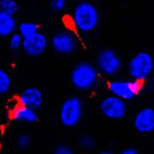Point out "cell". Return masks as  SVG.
I'll return each instance as SVG.
<instances>
[{
    "label": "cell",
    "mask_w": 154,
    "mask_h": 154,
    "mask_svg": "<svg viewBox=\"0 0 154 154\" xmlns=\"http://www.w3.org/2000/svg\"><path fill=\"white\" fill-rule=\"evenodd\" d=\"M69 19L72 29L76 33L86 35L98 27L100 22V13L94 3L82 0L75 4Z\"/></svg>",
    "instance_id": "6da1fadb"
},
{
    "label": "cell",
    "mask_w": 154,
    "mask_h": 154,
    "mask_svg": "<svg viewBox=\"0 0 154 154\" xmlns=\"http://www.w3.org/2000/svg\"><path fill=\"white\" fill-rule=\"evenodd\" d=\"M100 79V72L96 66L87 61L77 63L70 71L69 79L74 88L79 91L91 90Z\"/></svg>",
    "instance_id": "7a4b0ae2"
},
{
    "label": "cell",
    "mask_w": 154,
    "mask_h": 154,
    "mask_svg": "<svg viewBox=\"0 0 154 154\" xmlns=\"http://www.w3.org/2000/svg\"><path fill=\"white\" fill-rule=\"evenodd\" d=\"M126 69L130 79L142 83L153 72L154 57L149 52L139 51L130 59Z\"/></svg>",
    "instance_id": "3957f363"
},
{
    "label": "cell",
    "mask_w": 154,
    "mask_h": 154,
    "mask_svg": "<svg viewBox=\"0 0 154 154\" xmlns=\"http://www.w3.org/2000/svg\"><path fill=\"white\" fill-rule=\"evenodd\" d=\"M84 112V104L82 99L71 96L63 100L59 110V119L66 128H73L79 125Z\"/></svg>",
    "instance_id": "277c9868"
},
{
    "label": "cell",
    "mask_w": 154,
    "mask_h": 154,
    "mask_svg": "<svg viewBox=\"0 0 154 154\" xmlns=\"http://www.w3.org/2000/svg\"><path fill=\"white\" fill-rule=\"evenodd\" d=\"M95 66L100 74L113 77L121 72L123 67V60L116 49L105 48L101 49L96 56Z\"/></svg>",
    "instance_id": "5b68a950"
},
{
    "label": "cell",
    "mask_w": 154,
    "mask_h": 154,
    "mask_svg": "<svg viewBox=\"0 0 154 154\" xmlns=\"http://www.w3.org/2000/svg\"><path fill=\"white\" fill-rule=\"evenodd\" d=\"M49 43L57 54L70 56L79 47V38L72 29L65 28L56 32L51 37Z\"/></svg>",
    "instance_id": "8992f818"
},
{
    "label": "cell",
    "mask_w": 154,
    "mask_h": 154,
    "mask_svg": "<svg viewBox=\"0 0 154 154\" xmlns=\"http://www.w3.org/2000/svg\"><path fill=\"white\" fill-rule=\"evenodd\" d=\"M142 83L130 79H113L108 82L107 88L111 95L123 101H130L138 96L142 90Z\"/></svg>",
    "instance_id": "52a82bcc"
},
{
    "label": "cell",
    "mask_w": 154,
    "mask_h": 154,
    "mask_svg": "<svg viewBox=\"0 0 154 154\" xmlns=\"http://www.w3.org/2000/svg\"><path fill=\"white\" fill-rule=\"evenodd\" d=\"M99 108L105 117L112 120L124 119L128 112L126 102L111 94L102 99Z\"/></svg>",
    "instance_id": "ba28073f"
},
{
    "label": "cell",
    "mask_w": 154,
    "mask_h": 154,
    "mask_svg": "<svg viewBox=\"0 0 154 154\" xmlns=\"http://www.w3.org/2000/svg\"><path fill=\"white\" fill-rule=\"evenodd\" d=\"M49 41L47 36L40 31L32 36L23 39V52L29 57H38L47 49Z\"/></svg>",
    "instance_id": "9c48e42d"
},
{
    "label": "cell",
    "mask_w": 154,
    "mask_h": 154,
    "mask_svg": "<svg viewBox=\"0 0 154 154\" xmlns=\"http://www.w3.org/2000/svg\"><path fill=\"white\" fill-rule=\"evenodd\" d=\"M133 127L140 134H149L154 132V109L146 106L135 114L133 119Z\"/></svg>",
    "instance_id": "30bf717a"
},
{
    "label": "cell",
    "mask_w": 154,
    "mask_h": 154,
    "mask_svg": "<svg viewBox=\"0 0 154 154\" xmlns=\"http://www.w3.org/2000/svg\"><path fill=\"white\" fill-rule=\"evenodd\" d=\"M44 96L42 90L35 86H29L20 92L17 97L18 104L34 109L40 108L43 104Z\"/></svg>",
    "instance_id": "8fae6325"
},
{
    "label": "cell",
    "mask_w": 154,
    "mask_h": 154,
    "mask_svg": "<svg viewBox=\"0 0 154 154\" xmlns=\"http://www.w3.org/2000/svg\"><path fill=\"white\" fill-rule=\"evenodd\" d=\"M12 120L19 123H35L38 120V114L34 109L18 104L11 111Z\"/></svg>",
    "instance_id": "7c38bea8"
},
{
    "label": "cell",
    "mask_w": 154,
    "mask_h": 154,
    "mask_svg": "<svg viewBox=\"0 0 154 154\" xmlns=\"http://www.w3.org/2000/svg\"><path fill=\"white\" fill-rule=\"evenodd\" d=\"M18 22L16 16L0 10V37H8L16 32Z\"/></svg>",
    "instance_id": "4fadbf2b"
},
{
    "label": "cell",
    "mask_w": 154,
    "mask_h": 154,
    "mask_svg": "<svg viewBox=\"0 0 154 154\" xmlns=\"http://www.w3.org/2000/svg\"><path fill=\"white\" fill-rule=\"evenodd\" d=\"M16 32L23 38H28L39 32V26L35 22L23 21L18 23Z\"/></svg>",
    "instance_id": "5bb4252c"
},
{
    "label": "cell",
    "mask_w": 154,
    "mask_h": 154,
    "mask_svg": "<svg viewBox=\"0 0 154 154\" xmlns=\"http://www.w3.org/2000/svg\"><path fill=\"white\" fill-rule=\"evenodd\" d=\"M12 77L4 69L0 68V96L7 94L12 88Z\"/></svg>",
    "instance_id": "9a60e30c"
},
{
    "label": "cell",
    "mask_w": 154,
    "mask_h": 154,
    "mask_svg": "<svg viewBox=\"0 0 154 154\" xmlns=\"http://www.w3.org/2000/svg\"><path fill=\"white\" fill-rule=\"evenodd\" d=\"M79 145L82 149L90 151L96 146V141L94 137L90 134H82L79 138Z\"/></svg>",
    "instance_id": "2e32d148"
},
{
    "label": "cell",
    "mask_w": 154,
    "mask_h": 154,
    "mask_svg": "<svg viewBox=\"0 0 154 154\" xmlns=\"http://www.w3.org/2000/svg\"><path fill=\"white\" fill-rule=\"evenodd\" d=\"M19 9V4L15 0H0V10L12 16H15Z\"/></svg>",
    "instance_id": "e0dca14e"
},
{
    "label": "cell",
    "mask_w": 154,
    "mask_h": 154,
    "mask_svg": "<svg viewBox=\"0 0 154 154\" xmlns=\"http://www.w3.org/2000/svg\"><path fill=\"white\" fill-rule=\"evenodd\" d=\"M16 143L21 149H26L31 146L32 138L28 133H20L16 138Z\"/></svg>",
    "instance_id": "ac0fdd59"
},
{
    "label": "cell",
    "mask_w": 154,
    "mask_h": 154,
    "mask_svg": "<svg viewBox=\"0 0 154 154\" xmlns=\"http://www.w3.org/2000/svg\"><path fill=\"white\" fill-rule=\"evenodd\" d=\"M23 39L24 38L19 35L17 32H16L9 37V42H8L9 47L10 48V49L14 51L21 49L23 46Z\"/></svg>",
    "instance_id": "d6986e66"
},
{
    "label": "cell",
    "mask_w": 154,
    "mask_h": 154,
    "mask_svg": "<svg viewBox=\"0 0 154 154\" xmlns=\"http://www.w3.org/2000/svg\"><path fill=\"white\" fill-rule=\"evenodd\" d=\"M66 7V0H51L49 2V8L54 13H60Z\"/></svg>",
    "instance_id": "ffe728a7"
},
{
    "label": "cell",
    "mask_w": 154,
    "mask_h": 154,
    "mask_svg": "<svg viewBox=\"0 0 154 154\" xmlns=\"http://www.w3.org/2000/svg\"><path fill=\"white\" fill-rule=\"evenodd\" d=\"M53 154H75V152L71 146L67 144L61 143L55 147Z\"/></svg>",
    "instance_id": "44dd1931"
},
{
    "label": "cell",
    "mask_w": 154,
    "mask_h": 154,
    "mask_svg": "<svg viewBox=\"0 0 154 154\" xmlns=\"http://www.w3.org/2000/svg\"><path fill=\"white\" fill-rule=\"evenodd\" d=\"M119 154H140V151L135 147H126Z\"/></svg>",
    "instance_id": "7402d4cb"
},
{
    "label": "cell",
    "mask_w": 154,
    "mask_h": 154,
    "mask_svg": "<svg viewBox=\"0 0 154 154\" xmlns=\"http://www.w3.org/2000/svg\"><path fill=\"white\" fill-rule=\"evenodd\" d=\"M97 154H119V153H117V152H116L112 150H103V151H100V152H98Z\"/></svg>",
    "instance_id": "603a6c76"
},
{
    "label": "cell",
    "mask_w": 154,
    "mask_h": 154,
    "mask_svg": "<svg viewBox=\"0 0 154 154\" xmlns=\"http://www.w3.org/2000/svg\"><path fill=\"white\" fill-rule=\"evenodd\" d=\"M153 109H154V107H153Z\"/></svg>",
    "instance_id": "cb8c5ba5"
}]
</instances>
